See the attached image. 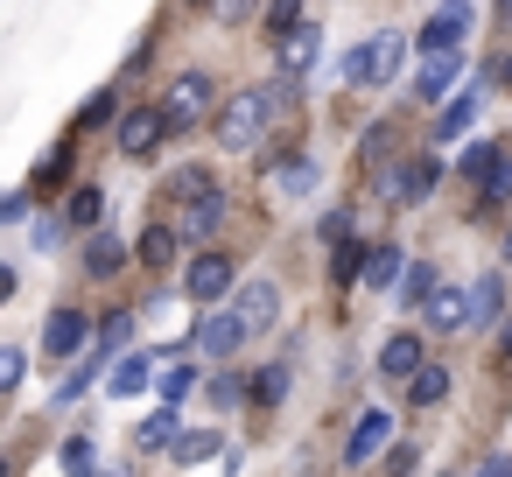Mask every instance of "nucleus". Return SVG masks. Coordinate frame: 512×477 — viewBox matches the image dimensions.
Instances as JSON below:
<instances>
[{
  "label": "nucleus",
  "mask_w": 512,
  "mask_h": 477,
  "mask_svg": "<svg viewBox=\"0 0 512 477\" xmlns=\"http://www.w3.org/2000/svg\"><path fill=\"white\" fill-rule=\"evenodd\" d=\"M281 99H288V85H260V92H239L225 113H218V141H225V155H246L260 134H267V120L281 113Z\"/></svg>",
  "instance_id": "1"
},
{
  "label": "nucleus",
  "mask_w": 512,
  "mask_h": 477,
  "mask_svg": "<svg viewBox=\"0 0 512 477\" xmlns=\"http://www.w3.org/2000/svg\"><path fill=\"white\" fill-rule=\"evenodd\" d=\"M407 50H414L407 36H365L337 71H344V85H393V78H400V64H407Z\"/></svg>",
  "instance_id": "2"
},
{
  "label": "nucleus",
  "mask_w": 512,
  "mask_h": 477,
  "mask_svg": "<svg viewBox=\"0 0 512 477\" xmlns=\"http://www.w3.org/2000/svg\"><path fill=\"white\" fill-rule=\"evenodd\" d=\"M162 113H169V127H197V120L211 113V78H204V71H183V78L169 85Z\"/></svg>",
  "instance_id": "3"
},
{
  "label": "nucleus",
  "mask_w": 512,
  "mask_h": 477,
  "mask_svg": "<svg viewBox=\"0 0 512 477\" xmlns=\"http://www.w3.org/2000/svg\"><path fill=\"white\" fill-rule=\"evenodd\" d=\"M162 134H169V113L162 106H134V113H120V155H155L162 148Z\"/></svg>",
  "instance_id": "4"
},
{
  "label": "nucleus",
  "mask_w": 512,
  "mask_h": 477,
  "mask_svg": "<svg viewBox=\"0 0 512 477\" xmlns=\"http://www.w3.org/2000/svg\"><path fill=\"white\" fill-rule=\"evenodd\" d=\"M183 295L218 309V302L232 295V260H225V253H197V260H190V274H183Z\"/></svg>",
  "instance_id": "5"
},
{
  "label": "nucleus",
  "mask_w": 512,
  "mask_h": 477,
  "mask_svg": "<svg viewBox=\"0 0 512 477\" xmlns=\"http://www.w3.org/2000/svg\"><path fill=\"white\" fill-rule=\"evenodd\" d=\"M470 22H477V8H435V15L421 22L414 50H421V57H449V50H456V36H463Z\"/></svg>",
  "instance_id": "6"
},
{
  "label": "nucleus",
  "mask_w": 512,
  "mask_h": 477,
  "mask_svg": "<svg viewBox=\"0 0 512 477\" xmlns=\"http://www.w3.org/2000/svg\"><path fill=\"white\" fill-rule=\"evenodd\" d=\"M239 344H246V323H239V309H211V316L197 323V351H204V358H218V365H225ZM225 372H232V365H225Z\"/></svg>",
  "instance_id": "7"
},
{
  "label": "nucleus",
  "mask_w": 512,
  "mask_h": 477,
  "mask_svg": "<svg viewBox=\"0 0 512 477\" xmlns=\"http://www.w3.org/2000/svg\"><path fill=\"white\" fill-rule=\"evenodd\" d=\"M232 309H239L246 337H260V330H274V316H281V288H274V281H246V288L232 295Z\"/></svg>",
  "instance_id": "8"
},
{
  "label": "nucleus",
  "mask_w": 512,
  "mask_h": 477,
  "mask_svg": "<svg viewBox=\"0 0 512 477\" xmlns=\"http://www.w3.org/2000/svg\"><path fill=\"white\" fill-rule=\"evenodd\" d=\"M85 337H92V323H85L78 309H50V323H43V351H50V358H78Z\"/></svg>",
  "instance_id": "9"
},
{
  "label": "nucleus",
  "mask_w": 512,
  "mask_h": 477,
  "mask_svg": "<svg viewBox=\"0 0 512 477\" xmlns=\"http://www.w3.org/2000/svg\"><path fill=\"white\" fill-rule=\"evenodd\" d=\"M463 78V50H449V57H421V78H414V92L442 113V99H449V85Z\"/></svg>",
  "instance_id": "10"
},
{
  "label": "nucleus",
  "mask_w": 512,
  "mask_h": 477,
  "mask_svg": "<svg viewBox=\"0 0 512 477\" xmlns=\"http://www.w3.org/2000/svg\"><path fill=\"white\" fill-rule=\"evenodd\" d=\"M225 218H232V204H225V190H211V197H197V204H183V225H176V232L204 246V239H211V232H218Z\"/></svg>",
  "instance_id": "11"
},
{
  "label": "nucleus",
  "mask_w": 512,
  "mask_h": 477,
  "mask_svg": "<svg viewBox=\"0 0 512 477\" xmlns=\"http://www.w3.org/2000/svg\"><path fill=\"white\" fill-rule=\"evenodd\" d=\"M379 372H386V379H407V386L421 379V344H414V330H393V337L379 344Z\"/></svg>",
  "instance_id": "12"
},
{
  "label": "nucleus",
  "mask_w": 512,
  "mask_h": 477,
  "mask_svg": "<svg viewBox=\"0 0 512 477\" xmlns=\"http://www.w3.org/2000/svg\"><path fill=\"white\" fill-rule=\"evenodd\" d=\"M386 435H393V414H379V407H372V414L351 428V442H344V463H372V456L386 449Z\"/></svg>",
  "instance_id": "13"
},
{
  "label": "nucleus",
  "mask_w": 512,
  "mask_h": 477,
  "mask_svg": "<svg viewBox=\"0 0 512 477\" xmlns=\"http://www.w3.org/2000/svg\"><path fill=\"white\" fill-rule=\"evenodd\" d=\"M120 267H127V246H120V232H92V239H85V274H92V281H113Z\"/></svg>",
  "instance_id": "14"
},
{
  "label": "nucleus",
  "mask_w": 512,
  "mask_h": 477,
  "mask_svg": "<svg viewBox=\"0 0 512 477\" xmlns=\"http://www.w3.org/2000/svg\"><path fill=\"white\" fill-rule=\"evenodd\" d=\"M148 379H155V358H141V351H134V358H120V365L106 372V393H113V400H134V393H155Z\"/></svg>",
  "instance_id": "15"
},
{
  "label": "nucleus",
  "mask_w": 512,
  "mask_h": 477,
  "mask_svg": "<svg viewBox=\"0 0 512 477\" xmlns=\"http://www.w3.org/2000/svg\"><path fill=\"white\" fill-rule=\"evenodd\" d=\"M435 330H463V323H477V309H470V295L463 288H435V302L421 309Z\"/></svg>",
  "instance_id": "16"
},
{
  "label": "nucleus",
  "mask_w": 512,
  "mask_h": 477,
  "mask_svg": "<svg viewBox=\"0 0 512 477\" xmlns=\"http://www.w3.org/2000/svg\"><path fill=\"white\" fill-rule=\"evenodd\" d=\"M316 50H323V36H316V22H302L295 36H281V50H274V57H281V71L295 78V71H309V64H316Z\"/></svg>",
  "instance_id": "17"
},
{
  "label": "nucleus",
  "mask_w": 512,
  "mask_h": 477,
  "mask_svg": "<svg viewBox=\"0 0 512 477\" xmlns=\"http://www.w3.org/2000/svg\"><path fill=\"white\" fill-rule=\"evenodd\" d=\"M470 120H477V92H456V99L435 113V127H428V134H435V141H463V134H470Z\"/></svg>",
  "instance_id": "18"
},
{
  "label": "nucleus",
  "mask_w": 512,
  "mask_h": 477,
  "mask_svg": "<svg viewBox=\"0 0 512 477\" xmlns=\"http://www.w3.org/2000/svg\"><path fill=\"white\" fill-rule=\"evenodd\" d=\"M267 183H274V197H309V190L323 183V169H316L309 155H295V162H281V169H274Z\"/></svg>",
  "instance_id": "19"
},
{
  "label": "nucleus",
  "mask_w": 512,
  "mask_h": 477,
  "mask_svg": "<svg viewBox=\"0 0 512 477\" xmlns=\"http://www.w3.org/2000/svg\"><path fill=\"white\" fill-rule=\"evenodd\" d=\"M183 435H190V428L176 421V407H162V414H148V421H141V435H134V442H141V449H176Z\"/></svg>",
  "instance_id": "20"
},
{
  "label": "nucleus",
  "mask_w": 512,
  "mask_h": 477,
  "mask_svg": "<svg viewBox=\"0 0 512 477\" xmlns=\"http://www.w3.org/2000/svg\"><path fill=\"white\" fill-rule=\"evenodd\" d=\"M365 281H372V288H393V281H407V253H400V246H372V260H365Z\"/></svg>",
  "instance_id": "21"
},
{
  "label": "nucleus",
  "mask_w": 512,
  "mask_h": 477,
  "mask_svg": "<svg viewBox=\"0 0 512 477\" xmlns=\"http://www.w3.org/2000/svg\"><path fill=\"white\" fill-rule=\"evenodd\" d=\"M99 365L113 372V358H106V351H92V358H78V365H71V379L57 386V400H64V407H71V400H85V393H92V379H99Z\"/></svg>",
  "instance_id": "22"
},
{
  "label": "nucleus",
  "mask_w": 512,
  "mask_h": 477,
  "mask_svg": "<svg viewBox=\"0 0 512 477\" xmlns=\"http://www.w3.org/2000/svg\"><path fill=\"white\" fill-rule=\"evenodd\" d=\"M190 386H197V365H183V358L155 372V393H162V407H183V400H190Z\"/></svg>",
  "instance_id": "23"
},
{
  "label": "nucleus",
  "mask_w": 512,
  "mask_h": 477,
  "mask_svg": "<svg viewBox=\"0 0 512 477\" xmlns=\"http://www.w3.org/2000/svg\"><path fill=\"white\" fill-rule=\"evenodd\" d=\"M176 246H183V232H169V225H148V232H141V260H148V267H169Z\"/></svg>",
  "instance_id": "24"
},
{
  "label": "nucleus",
  "mask_w": 512,
  "mask_h": 477,
  "mask_svg": "<svg viewBox=\"0 0 512 477\" xmlns=\"http://www.w3.org/2000/svg\"><path fill=\"white\" fill-rule=\"evenodd\" d=\"M498 155H505V148H491V141H470V148H463V155H456V162H449V169H456V176H477V183H484V176H491V162H498Z\"/></svg>",
  "instance_id": "25"
},
{
  "label": "nucleus",
  "mask_w": 512,
  "mask_h": 477,
  "mask_svg": "<svg viewBox=\"0 0 512 477\" xmlns=\"http://www.w3.org/2000/svg\"><path fill=\"white\" fill-rule=\"evenodd\" d=\"M365 260H372V253H365L358 239H344L337 260H330V281H337V288H344V281H365Z\"/></svg>",
  "instance_id": "26"
},
{
  "label": "nucleus",
  "mask_w": 512,
  "mask_h": 477,
  "mask_svg": "<svg viewBox=\"0 0 512 477\" xmlns=\"http://www.w3.org/2000/svg\"><path fill=\"white\" fill-rule=\"evenodd\" d=\"M435 176H442V162H435V155H421V162H407V197H400V204H421V197L435 190Z\"/></svg>",
  "instance_id": "27"
},
{
  "label": "nucleus",
  "mask_w": 512,
  "mask_h": 477,
  "mask_svg": "<svg viewBox=\"0 0 512 477\" xmlns=\"http://www.w3.org/2000/svg\"><path fill=\"white\" fill-rule=\"evenodd\" d=\"M435 288H442V281H435V267H407V281H400V302L428 309V302H435Z\"/></svg>",
  "instance_id": "28"
},
{
  "label": "nucleus",
  "mask_w": 512,
  "mask_h": 477,
  "mask_svg": "<svg viewBox=\"0 0 512 477\" xmlns=\"http://www.w3.org/2000/svg\"><path fill=\"white\" fill-rule=\"evenodd\" d=\"M134 330H141V323H134L127 309H120V316H106V323H99V351H106V358H113V351H127V344H134Z\"/></svg>",
  "instance_id": "29"
},
{
  "label": "nucleus",
  "mask_w": 512,
  "mask_h": 477,
  "mask_svg": "<svg viewBox=\"0 0 512 477\" xmlns=\"http://www.w3.org/2000/svg\"><path fill=\"white\" fill-rule=\"evenodd\" d=\"M498 302H505V281H498V274H484V281L470 288V309H477V323H491V316H498Z\"/></svg>",
  "instance_id": "30"
},
{
  "label": "nucleus",
  "mask_w": 512,
  "mask_h": 477,
  "mask_svg": "<svg viewBox=\"0 0 512 477\" xmlns=\"http://www.w3.org/2000/svg\"><path fill=\"white\" fill-rule=\"evenodd\" d=\"M253 400H260V407H281V400H288V365H267V372L253 379Z\"/></svg>",
  "instance_id": "31"
},
{
  "label": "nucleus",
  "mask_w": 512,
  "mask_h": 477,
  "mask_svg": "<svg viewBox=\"0 0 512 477\" xmlns=\"http://www.w3.org/2000/svg\"><path fill=\"white\" fill-rule=\"evenodd\" d=\"M211 456H218V435H211V428H190V435L176 442V463H211Z\"/></svg>",
  "instance_id": "32"
},
{
  "label": "nucleus",
  "mask_w": 512,
  "mask_h": 477,
  "mask_svg": "<svg viewBox=\"0 0 512 477\" xmlns=\"http://www.w3.org/2000/svg\"><path fill=\"white\" fill-rule=\"evenodd\" d=\"M505 197H512V155H498V162H491V176H484V197H477V204L491 211V204H505Z\"/></svg>",
  "instance_id": "33"
},
{
  "label": "nucleus",
  "mask_w": 512,
  "mask_h": 477,
  "mask_svg": "<svg viewBox=\"0 0 512 477\" xmlns=\"http://www.w3.org/2000/svg\"><path fill=\"white\" fill-rule=\"evenodd\" d=\"M442 393H449V365H421V379H414V400H421V407H435Z\"/></svg>",
  "instance_id": "34"
},
{
  "label": "nucleus",
  "mask_w": 512,
  "mask_h": 477,
  "mask_svg": "<svg viewBox=\"0 0 512 477\" xmlns=\"http://www.w3.org/2000/svg\"><path fill=\"white\" fill-rule=\"evenodd\" d=\"M64 470H71V477H92V470H99V456H92V435H71V442H64Z\"/></svg>",
  "instance_id": "35"
},
{
  "label": "nucleus",
  "mask_w": 512,
  "mask_h": 477,
  "mask_svg": "<svg viewBox=\"0 0 512 477\" xmlns=\"http://www.w3.org/2000/svg\"><path fill=\"white\" fill-rule=\"evenodd\" d=\"M211 190H218V183H211L204 169H183V176L169 183V197H183V204H197V197H211Z\"/></svg>",
  "instance_id": "36"
},
{
  "label": "nucleus",
  "mask_w": 512,
  "mask_h": 477,
  "mask_svg": "<svg viewBox=\"0 0 512 477\" xmlns=\"http://www.w3.org/2000/svg\"><path fill=\"white\" fill-rule=\"evenodd\" d=\"M99 211H106V197H99V190H78L64 218H71V225H99ZM99 232H106V225H99Z\"/></svg>",
  "instance_id": "37"
},
{
  "label": "nucleus",
  "mask_w": 512,
  "mask_h": 477,
  "mask_svg": "<svg viewBox=\"0 0 512 477\" xmlns=\"http://www.w3.org/2000/svg\"><path fill=\"white\" fill-rule=\"evenodd\" d=\"M29 239H36V253H57V246H64V218H36Z\"/></svg>",
  "instance_id": "38"
},
{
  "label": "nucleus",
  "mask_w": 512,
  "mask_h": 477,
  "mask_svg": "<svg viewBox=\"0 0 512 477\" xmlns=\"http://www.w3.org/2000/svg\"><path fill=\"white\" fill-rule=\"evenodd\" d=\"M211 400H218V407H239V400H246V379H239V372H218V379H211Z\"/></svg>",
  "instance_id": "39"
},
{
  "label": "nucleus",
  "mask_w": 512,
  "mask_h": 477,
  "mask_svg": "<svg viewBox=\"0 0 512 477\" xmlns=\"http://www.w3.org/2000/svg\"><path fill=\"white\" fill-rule=\"evenodd\" d=\"M22 372H29V351L8 344V351H0V386H22Z\"/></svg>",
  "instance_id": "40"
},
{
  "label": "nucleus",
  "mask_w": 512,
  "mask_h": 477,
  "mask_svg": "<svg viewBox=\"0 0 512 477\" xmlns=\"http://www.w3.org/2000/svg\"><path fill=\"white\" fill-rule=\"evenodd\" d=\"M29 218V190H8V197H0V225H22Z\"/></svg>",
  "instance_id": "41"
},
{
  "label": "nucleus",
  "mask_w": 512,
  "mask_h": 477,
  "mask_svg": "<svg viewBox=\"0 0 512 477\" xmlns=\"http://www.w3.org/2000/svg\"><path fill=\"white\" fill-rule=\"evenodd\" d=\"M498 78H505V85H512V57H505V71H498Z\"/></svg>",
  "instance_id": "42"
},
{
  "label": "nucleus",
  "mask_w": 512,
  "mask_h": 477,
  "mask_svg": "<svg viewBox=\"0 0 512 477\" xmlns=\"http://www.w3.org/2000/svg\"><path fill=\"white\" fill-rule=\"evenodd\" d=\"M498 477H512V463H498Z\"/></svg>",
  "instance_id": "43"
},
{
  "label": "nucleus",
  "mask_w": 512,
  "mask_h": 477,
  "mask_svg": "<svg viewBox=\"0 0 512 477\" xmlns=\"http://www.w3.org/2000/svg\"><path fill=\"white\" fill-rule=\"evenodd\" d=\"M106 477H127V470H106Z\"/></svg>",
  "instance_id": "44"
},
{
  "label": "nucleus",
  "mask_w": 512,
  "mask_h": 477,
  "mask_svg": "<svg viewBox=\"0 0 512 477\" xmlns=\"http://www.w3.org/2000/svg\"><path fill=\"white\" fill-rule=\"evenodd\" d=\"M505 260H512V239H505Z\"/></svg>",
  "instance_id": "45"
},
{
  "label": "nucleus",
  "mask_w": 512,
  "mask_h": 477,
  "mask_svg": "<svg viewBox=\"0 0 512 477\" xmlns=\"http://www.w3.org/2000/svg\"><path fill=\"white\" fill-rule=\"evenodd\" d=\"M505 358H512V337H505Z\"/></svg>",
  "instance_id": "46"
}]
</instances>
